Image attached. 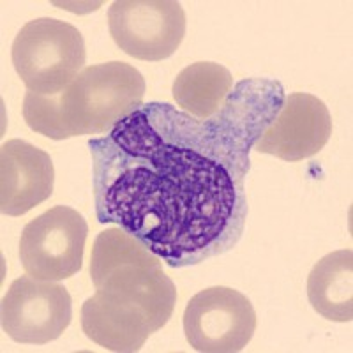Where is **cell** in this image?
<instances>
[{
    "label": "cell",
    "mask_w": 353,
    "mask_h": 353,
    "mask_svg": "<svg viewBox=\"0 0 353 353\" xmlns=\"http://www.w3.org/2000/svg\"><path fill=\"white\" fill-rule=\"evenodd\" d=\"M184 332L201 353H237L253 339L256 311L245 295L228 286L198 292L184 311Z\"/></svg>",
    "instance_id": "cell-7"
},
{
    "label": "cell",
    "mask_w": 353,
    "mask_h": 353,
    "mask_svg": "<svg viewBox=\"0 0 353 353\" xmlns=\"http://www.w3.org/2000/svg\"><path fill=\"white\" fill-rule=\"evenodd\" d=\"M11 57L28 92L55 96L64 92L83 71L87 52L83 36L74 25L37 18L21 27Z\"/></svg>",
    "instance_id": "cell-4"
},
{
    "label": "cell",
    "mask_w": 353,
    "mask_h": 353,
    "mask_svg": "<svg viewBox=\"0 0 353 353\" xmlns=\"http://www.w3.org/2000/svg\"><path fill=\"white\" fill-rule=\"evenodd\" d=\"M233 87L232 72L216 62H196L182 69L173 81V99L194 119H210L226 103Z\"/></svg>",
    "instance_id": "cell-13"
},
{
    "label": "cell",
    "mask_w": 353,
    "mask_h": 353,
    "mask_svg": "<svg viewBox=\"0 0 353 353\" xmlns=\"http://www.w3.org/2000/svg\"><path fill=\"white\" fill-rule=\"evenodd\" d=\"M145 78L134 65L106 62L88 65L64 92H27L23 119L32 131L52 140L110 132L143 106Z\"/></svg>",
    "instance_id": "cell-2"
},
{
    "label": "cell",
    "mask_w": 353,
    "mask_h": 353,
    "mask_svg": "<svg viewBox=\"0 0 353 353\" xmlns=\"http://www.w3.org/2000/svg\"><path fill=\"white\" fill-rule=\"evenodd\" d=\"M90 277L96 292L143 309L157 330L172 318L176 288L163 270V261L119 226L96 237Z\"/></svg>",
    "instance_id": "cell-3"
},
{
    "label": "cell",
    "mask_w": 353,
    "mask_h": 353,
    "mask_svg": "<svg viewBox=\"0 0 353 353\" xmlns=\"http://www.w3.org/2000/svg\"><path fill=\"white\" fill-rule=\"evenodd\" d=\"M330 134L332 119L325 103L311 94L295 92L285 97L277 117L253 149L295 163L320 152Z\"/></svg>",
    "instance_id": "cell-9"
},
{
    "label": "cell",
    "mask_w": 353,
    "mask_h": 353,
    "mask_svg": "<svg viewBox=\"0 0 353 353\" xmlns=\"http://www.w3.org/2000/svg\"><path fill=\"white\" fill-rule=\"evenodd\" d=\"M270 122L248 83L205 121L168 103L141 106L88 141L97 221L119 225L170 267L226 253L248 217L249 152Z\"/></svg>",
    "instance_id": "cell-1"
},
{
    "label": "cell",
    "mask_w": 353,
    "mask_h": 353,
    "mask_svg": "<svg viewBox=\"0 0 353 353\" xmlns=\"http://www.w3.org/2000/svg\"><path fill=\"white\" fill-rule=\"evenodd\" d=\"M81 329L97 346L117 353L138 352L150 334L157 332L143 309L101 292L81 305Z\"/></svg>",
    "instance_id": "cell-11"
},
{
    "label": "cell",
    "mask_w": 353,
    "mask_h": 353,
    "mask_svg": "<svg viewBox=\"0 0 353 353\" xmlns=\"http://www.w3.org/2000/svg\"><path fill=\"white\" fill-rule=\"evenodd\" d=\"M87 235L85 217L71 207L57 205L30 221L21 232V267L36 279H69L83 265Z\"/></svg>",
    "instance_id": "cell-5"
},
{
    "label": "cell",
    "mask_w": 353,
    "mask_h": 353,
    "mask_svg": "<svg viewBox=\"0 0 353 353\" xmlns=\"http://www.w3.org/2000/svg\"><path fill=\"white\" fill-rule=\"evenodd\" d=\"M307 299L320 316L337 323L353 320V251L339 249L321 258L307 277Z\"/></svg>",
    "instance_id": "cell-12"
},
{
    "label": "cell",
    "mask_w": 353,
    "mask_h": 353,
    "mask_svg": "<svg viewBox=\"0 0 353 353\" xmlns=\"http://www.w3.org/2000/svg\"><path fill=\"white\" fill-rule=\"evenodd\" d=\"M55 168L50 154L23 140H8L0 150V210L18 217L53 194Z\"/></svg>",
    "instance_id": "cell-10"
},
{
    "label": "cell",
    "mask_w": 353,
    "mask_h": 353,
    "mask_svg": "<svg viewBox=\"0 0 353 353\" xmlns=\"http://www.w3.org/2000/svg\"><path fill=\"white\" fill-rule=\"evenodd\" d=\"M108 28L125 55L159 62L181 46L185 12L176 0H117L108 9Z\"/></svg>",
    "instance_id": "cell-6"
},
{
    "label": "cell",
    "mask_w": 353,
    "mask_h": 353,
    "mask_svg": "<svg viewBox=\"0 0 353 353\" xmlns=\"http://www.w3.org/2000/svg\"><path fill=\"white\" fill-rule=\"evenodd\" d=\"M72 320V299L57 281L21 276L2 299V330L21 345H46L65 332Z\"/></svg>",
    "instance_id": "cell-8"
}]
</instances>
